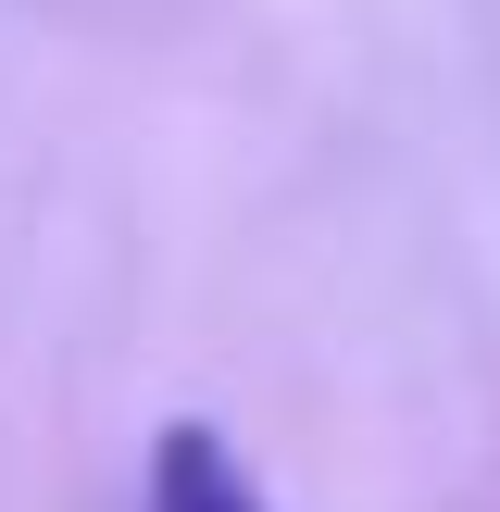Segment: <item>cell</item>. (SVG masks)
Returning <instances> with one entry per match:
<instances>
[{"label":"cell","instance_id":"6da1fadb","mask_svg":"<svg viewBox=\"0 0 500 512\" xmlns=\"http://www.w3.org/2000/svg\"><path fill=\"white\" fill-rule=\"evenodd\" d=\"M150 512H275V500L250 488V463L213 425H163L150 438Z\"/></svg>","mask_w":500,"mask_h":512}]
</instances>
